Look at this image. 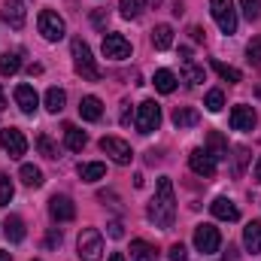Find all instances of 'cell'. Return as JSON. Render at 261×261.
I'll return each instance as SVG.
<instances>
[{
    "label": "cell",
    "mask_w": 261,
    "mask_h": 261,
    "mask_svg": "<svg viewBox=\"0 0 261 261\" xmlns=\"http://www.w3.org/2000/svg\"><path fill=\"white\" fill-rule=\"evenodd\" d=\"M149 222H155V228L170 231L176 222V197H173V182L167 176L158 179V192L149 203Z\"/></svg>",
    "instance_id": "cell-1"
},
{
    "label": "cell",
    "mask_w": 261,
    "mask_h": 261,
    "mask_svg": "<svg viewBox=\"0 0 261 261\" xmlns=\"http://www.w3.org/2000/svg\"><path fill=\"white\" fill-rule=\"evenodd\" d=\"M70 49H73V67H76V73H79L82 79H88V82H97V79H100V67L94 64L88 43H82V40L76 37V40L70 43Z\"/></svg>",
    "instance_id": "cell-2"
},
{
    "label": "cell",
    "mask_w": 261,
    "mask_h": 261,
    "mask_svg": "<svg viewBox=\"0 0 261 261\" xmlns=\"http://www.w3.org/2000/svg\"><path fill=\"white\" fill-rule=\"evenodd\" d=\"M76 249H79V258L82 261H100L103 258V234L97 228H85L79 234Z\"/></svg>",
    "instance_id": "cell-3"
},
{
    "label": "cell",
    "mask_w": 261,
    "mask_h": 261,
    "mask_svg": "<svg viewBox=\"0 0 261 261\" xmlns=\"http://www.w3.org/2000/svg\"><path fill=\"white\" fill-rule=\"evenodd\" d=\"M210 12L219 24L222 34H234L237 31V9H234V0H210Z\"/></svg>",
    "instance_id": "cell-4"
},
{
    "label": "cell",
    "mask_w": 261,
    "mask_h": 261,
    "mask_svg": "<svg viewBox=\"0 0 261 261\" xmlns=\"http://www.w3.org/2000/svg\"><path fill=\"white\" fill-rule=\"evenodd\" d=\"M137 130L140 134H152V130H158L161 125V107L155 103V100H143L140 107H137Z\"/></svg>",
    "instance_id": "cell-5"
},
{
    "label": "cell",
    "mask_w": 261,
    "mask_h": 261,
    "mask_svg": "<svg viewBox=\"0 0 261 261\" xmlns=\"http://www.w3.org/2000/svg\"><path fill=\"white\" fill-rule=\"evenodd\" d=\"M37 24H40V34H43L49 43H58V40H64L67 28H64V18H61L58 12H52V9H43V12H40V18H37Z\"/></svg>",
    "instance_id": "cell-6"
},
{
    "label": "cell",
    "mask_w": 261,
    "mask_h": 261,
    "mask_svg": "<svg viewBox=\"0 0 261 261\" xmlns=\"http://www.w3.org/2000/svg\"><path fill=\"white\" fill-rule=\"evenodd\" d=\"M219 246H222L219 228H213V225H197L195 228V249L197 252L213 255V252H219Z\"/></svg>",
    "instance_id": "cell-7"
},
{
    "label": "cell",
    "mask_w": 261,
    "mask_h": 261,
    "mask_svg": "<svg viewBox=\"0 0 261 261\" xmlns=\"http://www.w3.org/2000/svg\"><path fill=\"white\" fill-rule=\"evenodd\" d=\"M100 149H103L116 164H130V161H134V149H130L122 137H103V140H100Z\"/></svg>",
    "instance_id": "cell-8"
},
{
    "label": "cell",
    "mask_w": 261,
    "mask_h": 261,
    "mask_svg": "<svg viewBox=\"0 0 261 261\" xmlns=\"http://www.w3.org/2000/svg\"><path fill=\"white\" fill-rule=\"evenodd\" d=\"M103 58H110V61H125V58H130L128 37H122V34H107V37H103Z\"/></svg>",
    "instance_id": "cell-9"
},
{
    "label": "cell",
    "mask_w": 261,
    "mask_h": 261,
    "mask_svg": "<svg viewBox=\"0 0 261 261\" xmlns=\"http://www.w3.org/2000/svg\"><path fill=\"white\" fill-rule=\"evenodd\" d=\"M0 146L9 152V158H21L28 152V140L18 128H0Z\"/></svg>",
    "instance_id": "cell-10"
},
{
    "label": "cell",
    "mask_w": 261,
    "mask_h": 261,
    "mask_svg": "<svg viewBox=\"0 0 261 261\" xmlns=\"http://www.w3.org/2000/svg\"><path fill=\"white\" fill-rule=\"evenodd\" d=\"M255 125H258V116H255V110H252V107L237 103V107L231 110V128H234V130H252Z\"/></svg>",
    "instance_id": "cell-11"
},
{
    "label": "cell",
    "mask_w": 261,
    "mask_h": 261,
    "mask_svg": "<svg viewBox=\"0 0 261 261\" xmlns=\"http://www.w3.org/2000/svg\"><path fill=\"white\" fill-rule=\"evenodd\" d=\"M189 164H192V170H195L197 176H213V173H216V158H213L206 149H192Z\"/></svg>",
    "instance_id": "cell-12"
},
{
    "label": "cell",
    "mask_w": 261,
    "mask_h": 261,
    "mask_svg": "<svg viewBox=\"0 0 261 261\" xmlns=\"http://www.w3.org/2000/svg\"><path fill=\"white\" fill-rule=\"evenodd\" d=\"M49 216L55 219V222H70V219H76V206H73V200L64 195H55L49 200Z\"/></svg>",
    "instance_id": "cell-13"
},
{
    "label": "cell",
    "mask_w": 261,
    "mask_h": 261,
    "mask_svg": "<svg viewBox=\"0 0 261 261\" xmlns=\"http://www.w3.org/2000/svg\"><path fill=\"white\" fill-rule=\"evenodd\" d=\"M3 21H6L9 28L21 31L24 21H28V9H24V3H21V0H6V6H3Z\"/></svg>",
    "instance_id": "cell-14"
},
{
    "label": "cell",
    "mask_w": 261,
    "mask_h": 261,
    "mask_svg": "<svg viewBox=\"0 0 261 261\" xmlns=\"http://www.w3.org/2000/svg\"><path fill=\"white\" fill-rule=\"evenodd\" d=\"M15 103H18V110H21L24 116H34L37 107H40V97H37L34 85H18V88H15Z\"/></svg>",
    "instance_id": "cell-15"
},
{
    "label": "cell",
    "mask_w": 261,
    "mask_h": 261,
    "mask_svg": "<svg viewBox=\"0 0 261 261\" xmlns=\"http://www.w3.org/2000/svg\"><path fill=\"white\" fill-rule=\"evenodd\" d=\"M210 210H213V216H216V219H222V222H237V219H240L237 203H234V200H228V197H216V200L210 203Z\"/></svg>",
    "instance_id": "cell-16"
},
{
    "label": "cell",
    "mask_w": 261,
    "mask_h": 261,
    "mask_svg": "<svg viewBox=\"0 0 261 261\" xmlns=\"http://www.w3.org/2000/svg\"><path fill=\"white\" fill-rule=\"evenodd\" d=\"M79 116H82L85 122H100V116H103V103H100V97H94V94L82 97V100H79Z\"/></svg>",
    "instance_id": "cell-17"
},
{
    "label": "cell",
    "mask_w": 261,
    "mask_h": 261,
    "mask_svg": "<svg viewBox=\"0 0 261 261\" xmlns=\"http://www.w3.org/2000/svg\"><path fill=\"white\" fill-rule=\"evenodd\" d=\"M243 246H246V252H252V255L261 252V222H249V225L243 228Z\"/></svg>",
    "instance_id": "cell-18"
},
{
    "label": "cell",
    "mask_w": 261,
    "mask_h": 261,
    "mask_svg": "<svg viewBox=\"0 0 261 261\" xmlns=\"http://www.w3.org/2000/svg\"><path fill=\"white\" fill-rule=\"evenodd\" d=\"M3 234H6L9 243H21L24 240V222L18 216H6L3 219Z\"/></svg>",
    "instance_id": "cell-19"
},
{
    "label": "cell",
    "mask_w": 261,
    "mask_h": 261,
    "mask_svg": "<svg viewBox=\"0 0 261 261\" xmlns=\"http://www.w3.org/2000/svg\"><path fill=\"white\" fill-rule=\"evenodd\" d=\"M152 46H155L158 52H167V49L173 46V28H170V24H158V28L152 31Z\"/></svg>",
    "instance_id": "cell-20"
},
{
    "label": "cell",
    "mask_w": 261,
    "mask_h": 261,
    "mask_svg": "<svg viewBox=\"0 0 261 261\" xmlns=\"http://www.w3.org/2000/svg\"><path fill=\"white\" fill-rule=\"evenodd\" d=\"M206 152L216 158V161H222V158H228V143H225V137L219 134V130H210V137H206Z\"/></svg>",
    "instance_id": "cell-21"
},
{
    "label": "cell",
    "mask_w": 261,
    "mask_h": 261,
    "mask_svg": "<svg viewBox=\"0 0 261 261\" xmlns=\"http://www.w3.org/2000/svg\"><path fill=\"white\" fill-rule=\"evenodd\" d=\"M197 122H200V116H197V110H189V107H176L173 110V125L182 130V128H195Z\"/></svg>",
    "instance_id": "cell-22"
},
{
    "label": "cell",
    "mask_w": 261,
    "mask_h": 261,
    "mask_svg": "<svg viewBox=\"0 0 261 261\" xmlns=\"http://www.w3.org/2000/svg\"><path fill=\"white\" fill-rule=\"evenodd\" d=\"M85 143H88L85 130L73 128V125H67V128H64V146L70 149V152H79V149H85Z\"/></svg>",
    "instance_id": "cell-23"
},
{
    "label": "cell",
    "mask_w": 261,
    "mask_h": 261,
    "mask_svg": "<svg viewBox=\"0 0 261 261\" xmlns=\"http://www.w3.org/2000/svg\"><path fill=\"white\" fill-rule=\"evenodd\" d=\"M18 176H21V182H24L28 189H40V186L46 182V179H43V170H40V167H34V164H21Z\"/></svg>",
    "instance_id": "cell-24"
},
{
    "label": "cell",
    "mask_w": 261,
    "mask_h": 261,
    "mask_svg": "<svg viewBox=\"0 0 261 261\" xmlns=\"http://www.w3.org/2000/svg\"><path fill=\"white\" fill-rule=\"evenodd\" d=\"M130 261H155V246L146 240H130Z\"/></svg>",
    "instance_id": "cell-25"
},
{
    "label": "cell",
    "mask_w": 261,
    "mask_h": 261,
    "mask_svg": "<svg viewBox=\"0 0 261 261\" xmlns=\"http://www.w3.org/2000/svg\"><path fill=\"white\" fill-rule=\"evenodd\" d=\"M64 103H67V94H64V88H55V85H52V88L46 91V110L58 116V113L64 110Z\"/></svg>",
    "instance_id": "cell-26"
},
{
    "label": "cell",
    "mask_w": 261,
    "mask_h": 261,
    "mask_svg": "<svg viewBox=\"0 0 261 261\" xmlns=\"http://www.w3.org/2000/svg\"><path fill=\"white\" fill-rule=\"evenodd\" d=\"M79 176H82L85 182H97V179H103V176H107V167H103L100 161H91V164H79Z\"/></svg>",
    "instance_id": "cell-27"
},
{
    "label": "cell",
    "mask_w": 261,
    "mask_h": 261,
    "mask_svg": "<svg viewBox=\"0 0 261 261\" xmlns=\"http://www.w3.org/2000/svg\"><path fill=\"white\" fill-rule=\"evenodd\" d=\"M152 82H155V88H158V91H161V94H170V91H173V88H176V76H173V73H170V70H158V73H155V79H152Z\"/></svg>",
    "instance_id": "cell-28"
},
{
    "label": "cell",
    "mask_w": 261,
    "mask_h": 261,
    "mask_svg": "<svg viewBox=\"0 0 261 261\" xmlns=\"http://www.w3.org/2000/svg\"><path fill=\"white\" fill-rule=\"evenodd\" d=\"M146 3L149 0H122L119 3V12H122V18H140L143 9H146Z\"/></svg>",
    "instance_id": "cell-29"
},
{
    "label": "cell",
    "mask_w": 261,
    "mask_h": 261,
    "mask_svg": "<svg viewBox=\"0 0 261 261\" xmlns=\"http://www.w3.org/2000/svg\"><path fill=\"white\" fill-rule=\"evenodd\" d=\"M21 70V58H18V52H6V55H0V73L3 76H15Z\"/></svg>",
    "instance_id": "cell-30"
},
{
    "label": "cell",
    "mask_w": 261,
    "mask_h": 261,
    "mask_svg": "<svg viewBox=\"0 0 261 261\" xmlns=\"http://www.w3.org/2000/svg\"><path fill=\"white\" fill-rule=\"evenodd\" d=\"M203 107H206L210 113H222V107H225V94H222V88H213V91H206V97H203Z\"/></svg>",
    "instance_id": "cell-31"
},
{
    "label": "cell",
    "mask_w": 261,
    "mask_h": 261,
    "mask_svg": "<svg viewBox=\"0 0 261 261\" xmlns=\"http://www.w3.org/2000/svg\"><path fill=\"white\" fill-rule=\"evenodd\" d=\"M213 70L225 79V82H240L243 76H240V70L237 67H231V64H222V61H213Z\"/></svg>",
    "instance_id": "cell-32"
},
{
    "label": "cell",
    "mask_w": 261,
    "mask_h": 261,
    "mask_svg": "<svg viewBox=\"0 0 261 261\" xmlns=\"http://www.w3.org/2000/svg\"><path fill=\"white\" fill-rule=\"evenodd\" d=\"M37 149H40L46 158H58V146L49 140V134H40V137H37Z\"/></svg>",
    "instance_id": "cell-33"
},
{
    "label": "cell",
    "mask_w": 261,
    "mask_h": 261,
    "mask_svg": "<svg viewBox=\"0 0 261 261\" xmlns=\"http://www.w3.org/2000/svg\"><path fill=\"white\" fill-rule=\"evenodd\" d=\"M240 9H243V15L249 21H255L261 15V0H240Z\"/></svg>",
    "instance_id": "cell-34"
},
{
    "label": "cell",
    "mask_w": 261,
    "mask_h": 261,
    "mask_svg": "<svg viewBox=\"0 0 261 261\" xmlns=\"http://www.w3.org/2000/svg\"><path fill=\"white\" fill-rule=\"evenodd\" d=\"M246 58L252 67H261V37H255L249 46H246Z\"/></svg>",
    "instance_id": "cell-35"
},
{
    "label": "cell",
    "mask_w": 261,
    "mask_h": 261,
    "mask_svg": "<svg viewBox=\"0 0 261 261\" xmlns=\"http://www.w3.org/2000/svg\"><path fill=\"white\" fill-rule=\"evenodd\" d=\"M12 195H15V189H12L9 176H3V173H0V206H6V203L12 200Z\"/></svg>",
    "instance_id": "cell-36"
},
{
    "label": "cell",
    "mask_w": 261,
    "mask_h": 261,
    "mask_svg": "<svg viewBox=\"0 0 261 261\" xmlns=\"http://www.w3.org/2000/svg\"><path fill=\"white\" fill-rule=\"evenodd\" d=\"M186 79H189V85H200L203 82V67H195L192 61H186Z\"/></svg>",
    "instance_id": "cell-37"
},
{
    "label": "cell",
    "mask_w": 261,
    "mask_h": 261,
    "mask_svg": "<svg viewBox=\"0 0 261 261\" xmlns=\"http://www.w3.org/2000/svg\"><path fill=\"white\" fill-rule=\"evenodd\" d=\"M234 161H237V164H234V173L240 176V173H243V167H246V161H249V149H243V146H240V149L234 152Z\"/></svg>",
    "instance_id": "cell-38"
},
{
    "label": "cell",
    "mask_w": 261,
    "mask_h": 261,
    "mask_svg": "<svg viewBox=\"0 0 261 261\" xmlns=\"http://www.w3.org/2000/svg\"><path fill=\"white\" fill-rule=\"evenodd\" d=\"M170 261H186V246L182 243H173L170 246Z\"/></svg>",
    "instance_id": "cell-39"
},
{
    "label": "cell",
    "mask_w": 261,
    "mask_h": 261,
    "mask_svg": "<svg viewBox=\"0 0 261 261\" xmlns=\"http://www.w3.org/2000/svg\"><path fill=\"white\" fill-rule=\"evenodd\" d=\"M46 246H49V249L61 246V231H49V237H46Z\"/></svg>",
    "instance_id": "cell-40"
},
{
    "label": "cell",
    "mask_w": 261,
    "mask_h": 261,
    "mask_svg": "<svg viewBox=\"0 0 261 261\" xmlns=\"http://www.w3.org/2000/svg\"><path fill=\"white\" fill-rule=\"evenodd\" d=\"M110 237H113V240H122V237H125V231H122V222H113V225H110Z\"/></svg>",
    "instance_id": "cell-41"
},
{
    "label": "cell",
    "mask_w": 261,
    "mask_h": 261,
    "mask_svg": "<svg viewBox=\"0 0 261 261\" xmlns=\"http://www.w3.org/2000/svg\"><path fill=\"white\" fill-rule=\"evenodd\" d=\"M192 40H203V31L200 28H192Z\"/></svg>",
    "instance_id": "cell-42"
},
{
    "label": "cell",
    "mask_w": 261,
    "mask_h": 261,
    "mask_svg": "<svg viewBox=\"0 0 261 261\" xmlns=\"http://www.w3.org/2000/svg\"><path fill=\"white\" fill-rule=\"evenodd\" d=\"M255 182H261V158L255 161Z\"/></svg>",
    "instance_id": "cell-43"
},
{
    "label": "cell",
    "mask_w": 261,
    "mask_h": 261,
    "mask_svg": "<svg viewBox=\"0 0 261 261\" xmlns=\"http://www.w3.org/2000/svg\"><path fill=\"white\" fill-rule=\"evenodd\" d=\"M107 261H125V255H122V252H113V255H110Z\"/></svg>",
    "instance_id": "cell-44"
},
{
    "label": "cell",
    "mask_w": 261,
    "mask_h": 261,
    "mask_svg": "<svg viewBox=\"0 0 261 261\" xmlns=\"http://www.w3.org/2000/svg\"><path fill=\"white\" fill-rule=\"evenodd\" d=\"M0 261H12V255H9V252H3V249H0Z\"/></svg>",
    "instance_id": "cell-45"
},
{
    "label": "cell",
    "mask_w": 261,
    "mask_h": 261,
    "mask_svg": "<svg viewBox=\"0 0 261 261\" xmlns=\"http://www.w3.org/2000/svg\"><path fill=\"white\" fill-rule=\"evenodd\" d=\"M0 110H6V97H3V88H0Z\"/></svg>",
    "instance_id": "cell-46"
},
{
    "label": "cell",
    "mask_w": 261,
    "mask_h": 261,
    "mask_svg": "<svg viewBox=\"0 0 261 261\" xmlns=\"http://www.w3.org/2000/svg\"><path fill=\"white\" fill-rule=\"evenodd\" d=\"M155 3H158V0H155Z\"/></svg>",
    "instance_id": "cell-47"
}]
</instances>
